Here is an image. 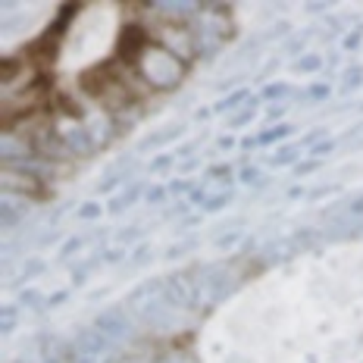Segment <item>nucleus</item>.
Returning a JSON list of instances; mask_svg holds the SVG:
<instances>
[{"label": "nucleus", "mask_w": 363, "mask_h": 363, "mask_svg": "<svg viewBox=\"0 0 363 363\" xmlns=\"http://www.w3.org/2000/svg\"><path fill=\"white\" fill-rule=\"evenodd\" d=\"M294 157H298V145H291V147H282V150H276V154H272V166H285V163H291Z\"/></svg>", "instance_id": "obj_13"}, {"label": "nucleus", "mask_w": 363, "mask_h": 363, "mask_svg": "<svg viewBox=\"0 0 363 363\" xmlns=\"http://www.w3.org/2000/svg\"><path fill=\"white\" fill-rule=\"evenodd\" d=\"M342 82H345V85H342L345 91L360 88V85H363V66H351V69L345 72V79H342Z\"/></svg>", "instance_id": "obj_12"}, {"label": "nucleus", "mask_w": 363, "mask_h": 363, "mask_svg": "<svg viewBox=\"0 0 363 363\" xmlns=\"http://www.w3.org/2000/svg\"><path fill=\"white\" fill-rule=\"evenodd\" d=\"M163 198V188H150L147 191V201H160Z\"/></svg>", "instance_id": "obj_22"}, {"label": "nucleus", "mask_w": 363, "mask_h": 363, "mask_svg": "<svg viewBox=\"0 0 363 363\" xmlns=\"http://www.w3.org/2000/svg\"><path fill=\"white\" fill-rule=\"evenodd\" d=\"M291 128L289 125H276V128H267V132H260V138H251L245 141V147H263V145H276V141H282L285 135H289Z\"/></svg>", "instance_id": "obj_9"}, {"label": "nucleus", "mask_w": 363, "mask_h": 363, "mask_svg": "<svg viewBox=\"0 0 363 363\" xmlns=\"http://www.w3.org/2000/svg\"><path fill=\"white\" fill-rule=\"evenodd\" d=\"M176 135H182V125H172V128H163V132H157L154 135V138H147L145 141V145H141V147H157V145H166V141H172V138H176Z\"/></svg>", "instance_id": "obj_11"}, {"label": "nucleus", "mask_w": 363, "mask_h": 363, "mask_svg": "<svg viewBox=\"0 0 363 363\" xmlns=\"http://www.w3.org/2000/svg\"><path fill=\"white\" fill-rule=\"evenodd\" d=\"M238 104H245V107H247V104H251V94H247V91H235V94H229L225 101H219L213 110H216V113H225V110L238 107Z\"/></svg>", "instance_id": "obj_10"}, {"label": "nucleus", "mask_w": 363, "mask_h": 363, "mask_svg": "<svg viewBox=\"0 0 363 363\" xmlns=\"http://www.w3.org/2000/svg\"><path fill=\"white\" fill-rule=\"evenodd\" d=\"M150 41H154V35H147L141 26H125L123 35H119V57H116V63H132L135 66V60L141 57V50H145Z\"/></svg>", "instance_id": "obj_4"}, {"label": "nucleus", "mask_w": 363, "mask_h": 363, "mask_svg": "<svg viewBox=\"0 0 363 363\" xmlns=\"http://www.w3.org/2000/svg\"><path fill=\"white\" fill-rule=\"evenodd\" d=\"M41 269H44V263H28V267H26V269H22V272H19V282H22V285H26V282H28V279H32V276H35V272H41Z\"/></svg>", "instance_id": "obj_20"}, {"label": "nucleus", "mask_w": 363, "mask_h": 363, "mask_svg": "<svg viewBox=\"0 0 363 363\" xmlns=\"http://www.w3.org/2000/svg\"><path fill=\"white\" fill-rule=\"evenodd\" d=\"M94 329L104 332L107 338H125L128 329H132V323H128V316L123 313V307H113V310H107V313L97 316Z\"/></svg>", "instance_id": "obj_5"}, {"label": "nucleus", "mask_w": 363, "mask_h": 363, "mask_svg": "<svg viewBox=\"0 0 363 363\" xmlns=\"http://www.w3.org/2000/svg\"><path fill=\"white\" fill-rule=\"evenodd\" d=\"M97 216H101V207H97L94 201H88L79 207V219H97Z\"/></svg>", "instance_id": "obj_16"}, {"label": "nucleus", "mask_w": 363, "mask_h": 363, "mask_svg": "<svg viewBox=\"0 0 363 363\" xmlns=\"http://www.w3.org/2000/svg\"><path fill=\"white\" fill-rule=\"evenodd\" d=\"M172 160H176V157H172V154H160L154 163H150V172H163V169H169Z\"/></svg>", "instance_id": "obj_17"}, {"label": "nucleus", "mask_w": 363, "mask_h": 363, "mask_svg": "<svg viewBox=\"0 0 363 363\" xmlns=\"http://www.w3.org/2000/svg\"><path fill=\"white\" fill-rule=\"evenodd\" d=\"M110 345V338L104 335V332H85V335L75 338V351L82 354V357H97V354H104Z\"/></svg>", "instance_id": "obj_6"}, {"label": "nucleus", "mask_w": 363, "mask_h": 363, "mask_svg": "<svg viewBox=\"0 0 363 363\" xmlns=\"http://www.w3.org/2000/svg\"><path fill=\"white\" fill-rule=\"evenodd\" d=\"M251 119H254V110H247V107H241V113H238V116H232V119H229V125H232V128H238V125H245V123H251Z\"/></svg>", "instance_id": "obj_18"}, {"label": "nucleus", "mask_w": 363, "mask_h": 363, "mask_svg": "<svg viewBox=\"0 0 363 363\" xmlns=\"http://www.w3.org/2000/svg\"><path fill=\"white\" fill-rule=\"evenodd\" d=\"M323 66V60L316 57V54H307L301 63H294V72H316Z\"/></svg>", "instance_id": "obj_14"}, {"label": "nucleus", "mask_w": 363, "mask_h": 363, "mask_svg": "<svg viewBox=\"0 0 363 363\" xmlns=\"http://www.w3.org/2000/svg\"><path fill=\"white\" fill-rule=\"evenodd\" d=\"M4 188L6 194H26V198H41L44 194V182L35 172L22 169V166H4Z\"/></svg>", "instance_id": "obj_3"}, {"label": "nucleus", "mask_w": 363, "mask_h": 363, "mask_svg": "<svg viewBox=\"0 0 363 363\" xmlns=\"http://www.w3.org/2000/svg\"><path fill=\"white\" fill-rule=\"evenodd\" d=\"M285 94H289V85H285V82H272V85L263 88V97H267V101H276V97H285Z\"/></svg>", "instance_id": "obj_15"}, {"label": "nucleus", "mask_w": 363, "mask_h": 363, "mask_svg": "<svg viewBox=\"0 0 363 363\" xmlns=\"http://www.w3.org/2000/svg\"><path fill=\"white\" fill-rule=\"evenodd\" d=\"M138 194H141V185H138V182H128L125 191L116 194V198L110 201V213H123V210H128L135 201H138Z\"/></svg>", "instance_id": "obj_7"}, {"label": "nucleus", "mask_w": 363, "mask_h": 363, "mask_svg": "<svg viewBox=\"0 0 363 363\" xmlns=\"http://www.w3.org/2000/svg\"><path fill=\"white\" fill-rule=\"evenodd\" d=\"M241 179H245V182H257V169H245V172H241Z\"/></svg>", "instance_id": "obj_23"}, {"label": "nucleus", "mask_w": 363, "mask_h": 363, "mask_svg": "<svg viewBox=\"0 0 363 363\" xmlns=\"http://www.w3.org/2000/svg\"><path fill=\"white\" fill-rule=\"evenodd\" d=\"M132 166H135V163H119V166H113L107 176H104V182H101V191H113L116 185H123V182L128 179V172H132Z\"/></svg>", "instance_id": "obj_8"}, {"label": "nucleus", "mask_w": 363, "mask_h": 363, "mask_svg": "<svg viewBox=\"0 0 363 363\" xmlns=\"http://www.w3.org/2000/svg\"><path fill=\"white\" fill-rule=\"evenodd\" d=\"M229 201H232V194H216V198H210L207 203H203V210H219V207H225Z\"/></svg>", "instance_id": "obj_19"}, {"label": "nucleus", "mask_w": 363, "mask_h": 363, "mask_svg": "<svg viewBox=\"0 0 363 363\" xmlns=\"http://www.w3.org/2000/svg\"><path fill=\"white\" fill-rule=\"evenodd\" d=\"M135 72H138V79L145 82L147 88L154 91H172L182 85V79L188 75V63L185 60H179L172 50L160 48L157 41H150L145 50H141V57L135 60Z\"/></svg>", "instance_id": "obj_1"}, {"label": "nucleus", "mask_w": 363, "mask_h": 363, "mask_svg": "<svg viewBox=\"0 0 363 363\" xmlns=\"http://www.w3.org/2000/svg\"><path fill=\"white\" fill-rule=\"evenodd\" d=\"M154 41L160 44V48L172 50L179 60H185V63H191V57L198 54V35H191L185 26H172V22H163L160 28L154 32Z\"/></svg>", "instance_id": "obj_2"}, {"label": "nucleus", "mask_w": 363, "mask_h": 363, "mask_svg": "<svg viewBox=\"0 0 363 363\" xmlns=\"http://www.w3.org/2000/svg\"><path fill=\"white\" fill-rule=\"evenodd\" d=\"M82 245H85V238H72V241H66V245H63V251H60V257H69V254H75Z\"/></svg>", "instance_id": "obj_21"}]
</instances>
